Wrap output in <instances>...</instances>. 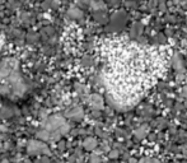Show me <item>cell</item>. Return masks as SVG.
Masks as SVG:
<instances>
[{
  "label": "cell",
  "mask_w": 187,
  "mask_h": 163,
  "mask_svg": "<svg viewBox=\"0 0 187 163\" xmlns=\"http://www.w3.org/2000/svg\"><path fill=\"white\" fill-rule=\"evenodd\" d=\"M42 151H46V146H45L42 143L40 142H31L30 145H28V152L30 154H37V153H42Z\"/></svg>",
  "instance_id": "cell-1"
},
{
  "label": "cell",
  "mask_w": 187,
  "mask_h": 163,
  "mask_svg": "<svg viewBox=\"0 0 187 163\" xmlns=\"http://www.w3.org/2000/svg\"><path fill=\"white\" fill-rule=\"evenodd\" d=\"M83 145H84V148L88 149V151H93V149L97 146V140L93 139V138H88V139L84 140Z\"/></svg>",
  "instance_id": "cell-2"
},
{
  "label": "cell",
  "mask_w": 187,
  "mask_h": 163,
  "mask_svg": "<svg viewBox=\"0 0 187 163\" xmlns=\"http://www.w3.org/2000/svg\"><path fill=\"white\" fill-rule=\"evenodd\" d=\"M145 130L144 129H140V130H136V131H135V135L138 136V138H143V136H145V134L146 133H144Z\"/></svg>",
  "instance_id": "cell-3"
},
{
  "label": "cell",
  "mask_w": 187,
  "mask_h": 163,
  "mask_svg": "<svg viewBox=\"0 0 187 163\" xmlns=\"http://www.w3.org/2000/svg\"><path fill=\"white\" fill-rule=\"evenodd\" d=\"M91 161H92V163H99V162H101V159L97 157V155H92Z\"/></svg>",
  "instance_id": "cell-4"
},
{
  "label": "cell",
  "mask_w": 187,
  "mask_h": 163,
  "mask_svg": "<svg viewBox=\"0 0 187 163\" xmlns=\"http://www.w3.org/2000/svg\"><path fill=\"white\" fill-rule=\"evenodd\" d=\"M117 152H116V151H113V152H111V154H109V157H111V158H115V157H117Z\"/></svg>",
  "instance_id": "cell-5"
},
{
  "label": "cell",
  "mask_w": 187,
  "mask_h": 163,
  "mask_svg": "<svg viewBox=\"0 0 187 163\" xmlns=\"http://www.w3.org/2000/svg\"><path fill=\"white\" fill-rule=\"evenodd\" d=\"M153 163H159V162H155V161H153Z\"/></svg>",
  "instance_id": "cell-6"
}]
</instances>
